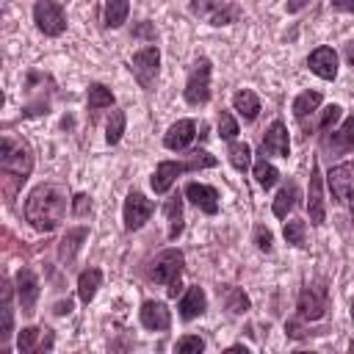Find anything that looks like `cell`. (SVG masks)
<instances>
[{
  "mask_svg": "<svg viewBox=\"0 0 354 354\" xmlns=\"http://www.w3.org/2000/svg\"><path fill=\"white\" fill-rule=\"evenodd\" d=\"M66 213V188L58 183L36 185L25 199V218L39 232H53Z\"/></svg>",
  "mask_w": 354,
  "mask_h": 354,
  "instance_id": "6da1fadb",
  "label": "cell"
},
{
  "mask_svg": "<svg viewBox=\"0 0 354 354\" xmlns=\"http://www.w3.org/2000/svg\"><path fill=\"white\" fill-rule=\"evenodd\" d=\"M213 166H216V158L210 152H194L191 160H163V163H158V169H155L149 183H152L155 194H166L180 174L199 171V169H213Z\"/></svg>",
  "mask_w": 354,
  "mask_h": 354,
  "instance_id": "7a4b0ae2",
  "label": "cell"
},
{
  "mask_svg": "<svg viewBox=\"0 0 354 354\" xmlns=\"http://www.w3.org/2000/svg\"><path fill=\"white\" fill-rule=\"evenodd\" d=\"M0 169H3L6 177H14L17 183H25L28 174L33 171L30 147L25 141H14V138L3 136V144H0Z\"/></svg>",
  "mask_w": 354,
  "mask_h": 354,
  "instance_id": "3957f363",
  "label": "cell"
},
{
  "mask_svg": "<svg viewBox=\"0 0 354 354\" xmlns=\"http://www.w3.org/2000/svg\"><path fill=\"white\" fill-rule=\"evenodd\" d=\"M183 94H185V102L196 105V108L210 100V61L207 58H199L194 64V69H191V75L185 80Z\"/></svg>",
  "mask_w": 354,
  "mask_h": 354,
  "instance_id": "277c9868",
  "label": "cell"
},
{
  "mask_svg": "<svg viewBox=\"0 0 354 354\" xmlns=\"http://www.w3.org/2000/svg\"><path fill=\"white\" fill-rule=\"evenodd\" d=\"M33 22L44 36H61L66 30V14L55 0H36Z\"/></svg>",
  "mask_w": 354,
  "mask_h": 354,
  "instance_id": "5b68a950",
  "label": "cell"
},
{
  "mask_svg": "<svg viewBox=\"0 0 354 354\" xmlns=\"http://www.w3.org/2000/svg\"><path fill=\"white\" fill-rule=\"evenodd\" d=\"M326 183H329L332 196L340 205H351L354 202V163L351 160L332 166L329 174H326Z\"/></svg>",
  "mask_w": 354,
  "mask_h": 354,
  "instance_id": "8992f818",
  "label": "cell"
},
{
  "mask_svg": "<svg viewBox=\"0 0 354 354\" xmlns=\"http://www.w3.org/2000/svg\"><path fill=\"white\" fill-rule=\"evenodd\" d=\"M152 213H155L152 199H147L141 191H130L127 199H124V230H130V232L141 230L149 221Z\"/></svg>",
  "mask_w": 354,
  "mask_h": 354,
  "instance_id": "52a82bcc",
  "label": "cell"
},
{
  "mask_svg": "<svg viewBox=\"0 0 354 354\" xmlns=\"http://www.w3.org/2000/svg\"><path fill=\"white\" fill-rule=\"evenodd\" d=\"M158 66H160V53H158V47H141V50L133 55V61H130V69H133L136 80H138L144 88H149L152 80L158 77Z\"/></svg>",
  "mask_w": 354,
  "mask_h": 354,
  "instance_id": "ba28073f",
  "label": "cell"
},
{
  "mask_svg": "<svg viewBox=\"0 0 354 354\" xmlns=\"http://www.w3.org/2000/svg\"><path fill=\"white\" fill-rule=\"evenodd\" d=\"M183 263H185V257H183L180 249H166V252H160V254L155 257V263H152V279H155L158 285H169L171 279H177V277L183 274Z\"/></svg>",
  "mask_w": 354,
  "mask_h": 354,
  "instance_id": "9c48e42d",
  "label": "cell"
},
{
  "mask_svg": "<svg viewBox=\"0 0 354 354\" xmlns=\"http://www.w3.org/2000/svg\"><path fill=\"white\" fill-rule=\"evenodd\" d=\"M17 296H19V307L25 315H33L36 310V299H39V279L30 268H19L17 271Z\"/></svg>",
  "mask_w": 354,
  "mask_h": 354,
  "instance_id": "30bf717a",
  "label": "cell"
},
{
  "mask_svg": "<svg viewBox=\"0 0 354 354\" xmlns=\"http://www.w3.org/2000/svg\"><path fill=\"white\" fill-rule=\"evenodd\" d=\"M307 66L321 80H335V75H337V53L332 47H315L310 53V58H307Z\"/></svg>",
  "mask_w": 354,
  "mask_h": 354,
  "instance_id": "8fae6325",
  "label": "cell"
},
{
  "mask_svg": "<svg viewBox=\"0 0 354 354\" xmlns=\"http://www.w3.org/2000/svg\"><path fill=\"white\" fill-rule=\"evenodd\" d=\"M326 313V290L324 288H304L299 293V315L304 321H318Z\"/></svg>",
  "mask_w": 354,
  "mask_h": 354,
  "instance_id": "7c38bea8",
  "label": "cell"
},
{
  "mask_svg": "<svg viewBox=\"0 0 354 354\" xmlns=\"http://www.w3.org/2000/svg\"><path fill=\"white\" fill-rule=\"evenodd\" d=\"M138 318H141V326L152 332H163L171 326V313L163 301H144L138 310Z\"/></svg>",
  "mask_w": 354,
  "mask_h": 354,
  "instance_id": "4fadbf2b",
  "label": "cell"
},
{
  "mask_svg": "<svg viewBox=\"0 0 354 354\" xmlns=\"http://www.w3.org/2000/svg\"><path fill=\"white\" fill-rule=\"evenodd\" d=\"M307 213H310L313 224H324V218H326V202H324V191H321V169L318 166H313V174H310Z\"/></svg>",
  "mask_w": 354,
  "mask_h": 354,
  "instance_id": "5bb4252c",
  "label": "cell"
},
{
  "mask_svg": "<svg viewBox=\"0 0 354 354\" xmlns=\"http://www.w3.org/2000/svg\"><path fill=\"white\" fill-rule=\"evenodd\" d=\"M263 155H277V158H288L290 155V138L282 122H271V127L266 130L263 138Z\"/></svg>",
  "mask_w": 354,
  "mask_h": 354,
  "instance_id": "9a60e30c",
  "label": "cell"
},
{
  "mask_svg": "<svg viewBox=\"0 0 354 354\" xmlns=\"http://www.w3.org/2000/svg\"><path fill=\"white\" fill-rule=\"evenodd\" d=\"M185 196L205 213H218V191L213 185H205V183H188L185 185Z\"/></svg>",
  "mask_w": 354,
  "mask_h": 354,
  "instance_id": "2e32d148",
  "label": "cell"
},
{
  "mask_svg": "<svg viewBox=\"0 0 354 354\" xmlns=\"http://www.w3.org/2000/svg\"><path fill=\"white\" fill-rule=\"evenodd\" d=\"M194 136H196V124H194L191 119H180V122H174V124L166 130L163 144H166V149L180 152V149H185V147L194 141Z\"/></svg>",
  "mask_w": 354,
  "mask_h": 354,
  "instance_id": "e0dca14e",
  "label": "cell"
},
{
  "mask_svg": "<svg viewBox=\"0 0 354 354\" xmlns=\"http://www.w3.org/2000/svg\"><path fill=\"white\" fill-rule=\"evenodd\" d=\"M205 310H207V296H205V290H202L199 285L185 288V293H183V299H180V318H183V321H194V318L202 315Z\"/></svg>",
  "mask_w": 354,
  "mask_h": 354,
  "instance_id": "ac0fdd59",
  "label": "cell"
},
{
  "mask_svg": "<svg viewBox=\"0 0 354 354\" xmlns=\"http://www.w3.org/2000/svg\"><path fill=\"white\" fill-rule=\"evenodd\" d=\"M324 144L332 152H351L354 149V116H348L337 130H332V136Z\"/></svg>",
  "mask_w": 354,
  "mask_h": 354,
  "instance_id": "d6986e66",
  "label": "cell"
},
{
  "mask_svg": "<svg viewBox=\"0 0 354 354\" xmlns=\"http://www.w3.org/2000/svg\"><path fill=\"white\" fill-rule=\"evenodd\" d=\"M232 108L238 111V116H241L243 122H254L257 113H260V100H257L254 91L241 88V91H235V97H232Z\"/></svg>",
  "mask_w": 354,
  "mask_h": 354,
  "instance_id": "ffe728a7",
  "label": "cell"
},
{
  "mask_svg": "<svg viewBox=\"0 0 354 354\" xmlns=\"http://www.w3.org/2000/svg\"><path fill=\"white\" fill-rule=\"evenodd\" d=\"M296 202H299V185L296 183H285L279 188L277 199H274V216L277 218H288V213L296 207Z\"/></svg>",
  "mask_w": 354,
  "mask_h": 354,
  "instance_id": "44dd1931",
  "label": "cell"
},
{
  "mask_svg": "<svg viewBox=\"0 0 354 354\" xmlns=\"http://www.w3.org/2000/svg\"><path fill=\"white\" fill-rule=\"evenodd\" d=\"M102 285V271L100 268H86L80 277H77V296L83 304H88L94 296H97V288Z\"/></svg>",
  "mask_w": 354,
  "mask_h": 354,
  "instance_id": "7402d4cb",
  "label": "cell"
},
{
  "mask_svg": "<svg viewBox=\"0 0 354 354\" xmlns=\"http://www.w3.org/2000/svg\"><path fill=\"white\" fill-rule=\"evenodd\" d=\"M163 213H166V221H169V238L174 241L183 232V199L177 194L169 196L166 205H163Z\"/></svg>",
  "mask_w": 354,
  "mask_h": 354,
  "instance_id": "603a6c76",
  "label": "cell"
},
{
  "mask_svg": "<svg viewBox=\"0 0 354 354\" xmlns=\"http://www.w3.org/2000/svg\"><path fill=\"white\" fill-rule=\"evenodd\" d=\"M218 296L224 299V307H227L230 313H235V315H241V313L249 310V296H246L241 288L224 285V288H218Z\"/></svg>",
  "mask_w": 354,
  "mask_h": 354,
  "instance_id": "cb8c5ba5",
  "label": "cell"
},
{
  "mask_svg": "<svg viewBox=\"0 0 354 354\" xmlns=\"http://www.w3.org/2000/svg\"><path fill=\"white\" fill-rule=\"evenodd\" d=\"M130 14V0H105V25L122 28Z\"/></svg>",
  "mask_w": 354,
  "mask_h": 354,
  "instance_id": "d4e9b609",
  "label": "cell"
},
{
  "mask_svg": "<svg viewBox=\"0 0 354 354\" xmlns=\"http://www.w3.org/2000/svg\"><path fill=\"white\" fill-rule=\"evenodd\" d=\"M318 105H321V91H301L293 100V116L296 119H304L307 113L318 111Z\"/></svg>",
  "mask_w": 354,
  "mask_h": 354,
  "instance_id": "484cf974",
  "label": "cell"
},
{
  "mask_svg": "<svg viewBox=\"0 0 354 354\" xmlns=\"http://www.w3.org/2000/svg\"><path fill=\"white\" fill-rule=\"evenodd\" d=\"M111 105H113V91L108 86H102V83L88 86V111H102Z\"/></svg>",
  "mask_w": 354,
  "mask_h": 354,
  "instance_id": "4316f807",
  "label": "cell"
},
{
  "mask_svg": "<svg viewBox=\"0 0 354 354\" xmlns=\"http://www.w3.org/2000/svg\"><path fill=\"white\" fill-rule=\"evenodd\" d=\"M227 155H230V163H232L238 171H246L249 163H252V147H249L246 141H232L230 149H227Z\"/></svg>",
  "mask_w": 354,
  "mask_h": 354,
  "instance_id": "83f0119b",
  "label": "cell"
},
{
  "mask_svg": "<svg viewBox=\"0 0 354 354\" xmlns=\"http://www.w3.org/2000/svg\"><path fill=\"white\" fill-rule=\"evenodd\" d=\"M254 180H257L260 188H274L277 180H279V171H277L266 158H260V160L254 163Z\"/></svg>",
  "mask_w": 354,
  "mask_h": 354,
  "instance_id": "f1b7e54d",
  "label": "cell"
},
{
  "mask_svg": "<svg viewBox=\"0 0 354 354\" xmlns=\"http://www.w3.org/2000/svg\"><path fill=\"white\" fill-rule=\"evenodd\" d=\"M80 241H86V230L83 227H77V230H69L66 235H64V241H61V260H72L75 257V252L80 249Z\"/></svg>",
  "mask_w": 354,
  "mask_h": 354,
  "instance_id": "f546056e",
  "label": "cell"
},
{
  "mask_svg": "<svg viewBox=\"0 0 354 354\" xmlns=\"http://www.w3.org/2000/svg\"><path fill=\"white\" fill-rule=\"evenodd\" d=\"M282 235H285L288 243H293V246H304V243H307V221H301V218H290V221L285 224Z\"/></svg>",
  "mask_w": 354,
  "mask_h": 354,
  "instance_id": "4dcf8cb0",
  "label": "cell"
},
{
  "mask_svg": "<svg viewBox=\"0 0 354 354\" xmlns=\"http://www.w3.org/2000/svg\"><path fill=\"white\" fill-rule=\"evenodd\" d=\"M122 133H124V111H111V119H108V127H105V141L119 144Z\"/></svg>",
  "mask_w": 354,
  "mask_h": 354,
  "instance_id": "1f68e13d",
  "label": "cell"
},
{
  "mask_svg": "<svg viewBox=\"0 0 354 354\" xmlns=\"http://www.w3.org/2000/svg\"><path fill=\"white\" fill-rule=\"evenodd\" d=\"M39 337H41V329H39V326H25V329L19 332V337H17V348L25 351V354L39 351V346H36Z\"/></svg>",
  "mask_w": 354,
  "mask_h": 354,
  "instance_id": "d6a6232c",
  "label": "cell"
},
{
  "mask_svg": "<svg viewBox=\"0 0 354 354\" xmlns=\"http://www.w3.org/2000/svg\"><path fill=\"white\" fill-rule=\"evenodd\" d=\"M14 326V310H11V285L3 282V340L11 335Z\"/></svg>",
  "mask_w": 354,
  "mask_h": 354,
  "instance_id": "836d02e7",
  "label": "cell"
},
{
  "mask_svg": "<svg viewBox=\"0 0 354 354\" xmlns=\"http://www.w3.org/2000/svg\"><path fill=\"white\" fill-rule=\"evenodd\" d=\"M218 136H221L224 141H232V138L238 136V122H235L232 113H227V111L218 113Z\"/></svg>",
  "mask_w": 354,
  "mask_h": 354,
  "instance_id": "e575fe53",
  "label": "cell"
},
{
  "mask_svg": "<svg viewBox=\"0 0 354 354\" xmlns=\"http://www.w3.org/2000/svg\"><path fill=\"white\" fill-rule=\"evenodd\" d=\"M235 17H238V8L235 6H221L207 19H210V25H230V22H235Z\"/></svg>",
  "mask_w": 354,
  "mask_h": 354,
  "instance_id": "d590c367",
  "label": "cell"
},
{
  "mask_svg": "<svg viewBox=\"0 0 354 354\" xmlns=\"http://www.w3.org/2000/svg\"><path fill=\"white\" fill-rule=\"evenodd\" d=\"M254 243H257V249L260 252H271L274 249V235H271V230L268 227H254Z\"/></svg>",
  "mask_w": 354,
  "mask_h": 354,
  "instance_id": "8d00e7d4",
  "label": "cell"
},
{
  "mask_svg": "<svg viewBox=\"0 0 354 354\" xmlns=\"http://www.w3.org/2000/svg\"><path fill=\"white\" fill-rule=\"evenodd\" d=\"M340 113H343V108H340V105H326V108H324V113H321L318 127H321V130H332V124L340 119Z\"/></svg>",
  "mask_w": 354,
  "mask_h": 354,
  "instance_id": "74e56055",
  "label": "cell"
},
{
  "mask_svg": "<svg viewBox=\"0 0 354 354\" xmlns=\"http://www.w3.org/2000/svg\"><path fill=\"white\" fill-rule=\"evenodd\" d=\"M205 348V340L199 337V335H185V337H180L177 340V351H202Z\"/></svg>",
  "mask_w": 354,
  "mask_h": 354,
  "instance_id": "f35d334b",
  "label": "cell"
},
{
  "mask_svg": "<svg viewBox=\"0 0 354 354\" xmlns=\"http://www.w3.org/2000/svg\"><path fill=\"white\" fill-rule=\"evenodd\" d=\"M88 210H91L88 196H86V194H77V196L72 199V213H75V216H86Z\"/></svg>",
  "mask_w": 354,
  "mask_h": 354,
  "instance_id": "ab89813d",
  "label": "cell"
},
{
  "mask_svg": "<svg viewBox=\"0 0 354 354\" xmlns=\"http://www.w3.org/2000/svg\"><path fill=\"white\" fill-rule=\"evenodd\" d=\"M183 290V282H180V277L177 279H171L169 282V288H166V293H169V299H177V293Z\"/></svg>",
  "mask_w": 354,
  "mask_h": 354,
  "instance_id": "60d3db41",
  "label": "cell"
},
{
  "mask_svg": "<svg viewBox=\"0 0 354 354\" xmlns=\"http://www.w3.org/2000/svg\"><path fill=\"white\" fill-rule=\"evenodd\" d=\"M307 3H310V0H288V14H296V11H301Z\"/></svg>",
  "mask_w": 354,
  "mask_h": 354,
  "instance_id": "b9f144b4",
  "label": "cell"
},
{
  "mask_svg": "<svg viewBox=\"0 0 354 354\" xmlns=\"http://www.w3.org/2000/svg\"><path fill=\"white\" fill-rule=\"evenodd\" d=\"M55 313H58V315L72 313V301H69V299H66V301H58V304H55Z\"/></svg>",
  "mask_w": 354,
  "mask_h": 354,
  "instance_id": "7bdbcfd3",
  "label": "cell"
},
{
  "mask_svg": "<svg viewBox=\"0 0 354 354\" xmlns=\"http://www.w3.org/2000/svg\"><path fill=\"white\" fill-rule=\"evenodd\" d=\"M343 55H346V61L354 66V41H348V44L343 47Z\"/></svg>",
  "mask_w": 354,
  "mask_h": 354,
  "instance_id": "ee69618b",
  "label": "cell"
},
{
  "mask_svg": "<svg viewBox=\"0 0 354 354\" xmlns=\"http://www.w3.org/2000/svg\"><path fill=\"white\" fill-rule=\"evenodd\" d=\"M335 6L340 11H354V0H335Z\"/></svg>",
  "mask_w": 354,
  "mask_h": 354,
  "instance_id": "f6af8a7d",
  "label": "cell"
},
{
  "mask_svg": "<svg viewBox=\"0 0 354 354\" xmlns=\"http://www.w3.org/2000/svg\"><path fill=\"white\" fill-rule=\"evenodd\" d=\"M136 36H155V30H152V25H141V28H136Z\"/></svg>",
  "mask_w": 354,
  "mask_h": 354,
  "instance_id": "bcb514c9",
  "label": "cell"
},
{
  "mask_svg": "<svg viewBox=\"0 0 354 354\" xmlns=\"http://www.w3.org/2000/svg\"><path fill=\"white\" fill-rule=\"evenodd\" d=\"M351 318H354V304H351Z\"/></svg>",
  "mask_w": 354,
  "mask_h": 354,
  "instance_id": "7dc6e473",
  "label": "cell"
}]
</instances>
